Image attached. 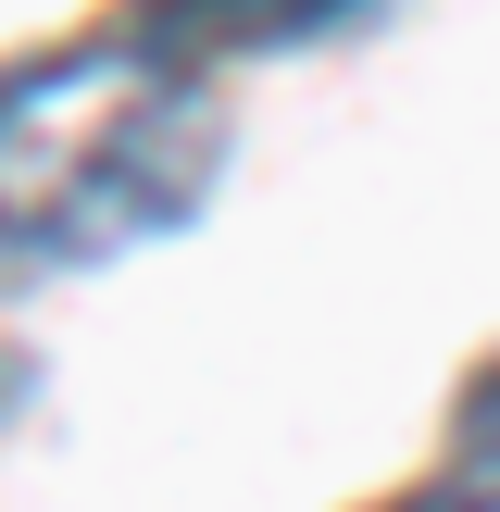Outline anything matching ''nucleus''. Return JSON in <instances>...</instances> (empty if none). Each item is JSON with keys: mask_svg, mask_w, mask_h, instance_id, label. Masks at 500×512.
<instances>
[{"mask_svg": "<svg viewBox=\"0 0 500 512\" xmlns=\"http://www.w3.org/2000/svg\"><path fill=\"white\" fill-rule=\"evenodd\" d=\"M225 175L213 75H175L138 38H75L0 63V288L100 275L125 250L200 225Z\"/></svg>", "mask_w": 500, "mask_h": 512, "instance_id": "f257e3e1", "label": "nucleus"}, {"mask_svg": "<svg viewBox=\"0 0 500 512\" xmlns=\"http://www.w3.org/2000/svg\"><path fill=\"white\" fill-rule=\"evenodd\" d=\"M350 13H375V0H138L125 38L163 50L175 75H225V63H263V50L325 38V25H350Z\"/></svg>", "mask_w": 500, "mask_h": 512, "instance_id": "f03ea898", "label": "nucleus"}, {"mask_svg": "<svg viewBox=\"0 0 500 512\" xmlns=\"http://www.w3.org/2000/svg\"><path fill=\"white\" fill-rule=\"evenodd\" d=\"M450 450H463L475 475H500V363L463 388V413H450Z\"/></svg>", "mask_w": 500, "mask_h": 512, "instance_id": "7ed1b4c3", "label": "nucleus"}]
</instances>
